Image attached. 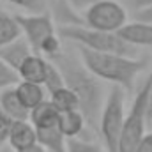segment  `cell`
<instances>
[{"label": "cell", "mask_w": 152, "mask_h": 152, "mask_svg": "<svg viewBox=\"0 0 152 152\" xmlns=\"http://www.w3.org/2000/svg\"><path fill=\"white\" fill-rule=\"evenodd\" d=\"M53 62L60 67L64 81L69 88L75 90V94L80 99V110L83 112L87 118V126L92 129H97L99 124V115L103 110L106 94L103 87V80H99L81 60L78 55H69L62 51L58 57L53 58Z\"/></svg>", "instance_id": "cell-1"}, {"label": "cell", "mask_w": 152, "mask_h": 152, "mask_svg": "<svg viewBox=\"0 0 152 152\" xmlns=\"http://www.w3.org/2000/svg\"><path fill=\"white\" fill-rule=\"evenodd\" d=\"M78 55L99 80L108 81L112 85H118L126 92H131L134 88L136 78L145 69V60L131 55L94 51L83 46H78Z\"/></svg>", "instance_id": "cell-2"}, {"label": "cell", "mask_w": 152, "mask_h": 152, "mask_svg": "<svg viewBox=\"0 0 152 152\" xmlns=\"http://www.w3.org/2000/svg\"><path fill=\"white\" fill-rule=\"evenodd\" d=\"M18 21L21 25L23 37L28 41L34 53H39L50 60L58 57L62 50V37L55 28L53 18L46 12H34V14H20Z\"/></svg>", "instance_id": "cell-3"}, {"label": "cell", "mask_w": 152, "mask_h": 152, "mask_svg": "<svg viewBox=\"0 0 152 152\" xmlns=\"http://www.w3.org/2000/svg\"><path fill=\"white\" fill-rule=\"evenodd\" d=\"M57 30L62 39L73 42L76 46H83L94 51H108V53H122V55L136 57V48L127 44L117 32L97 30V28L87 27L85 23L60 25Z\"/></svg>", "instance_id": "cell-4"}, {"label": "cell", "mask_w": 152, "mask_h": 152, "mask_svg": "<svg viewBox=\"0 0 152 152\" xmlns=\"http://www.w3.org/2000/svg\"><path fill=\"white\" fill-rule=\"evenodd\" d=\"M126 90L118 85H113L104 99L103 110L99 115V134L103 140V147L106 152H118V142L126 120Z\"/></svg>", "instance_id": "cell-5"}, {"label": "cell", "mask_w": 152, "mask_h": 152, "mask_svg": "<svg viewBox=\"0 0 152 152\" xmlns=\"http://www.w3.org/2000/svg\"><path fill=\"white\" fill-rule=\"evenodd\" d=\"M152 83V73L143 81L140 90L136 92L133 104L129 112L126 113L120 142H118V152H134L138 143L142 142L143 134L147 133V115H145V106H147V94Z\"/></svg>", "instance_id": "cell-6"}, {"label": "cell", "mask_w": 152, "mask_h": 152, "mask_svg": "<svg viewBox=\"0 0 152 152\" xmlns=\"http://www.w3.org/2000/svg\"><path fill=\"white\" fill-rule=\"evenodd\" d=\"M83 23L97 30L118 32L127 23V12L117 0H94L83 11Z\"/></svg>", "instance_id": "cell-7"}, {"label": "cell", "mask_w": 152, "mask_h": 152, "mask_svg": "<svg viewBox=\"0 0 152 152\" xmlns=\"http://www.w3.org/2000/svg\"><path fill=\"white\" fill-rule=\"evenodd\" d=\"M117 34L134 48H149L152 46V21L136 18V21H127Z\"/></svg>", "instance_id": "cell-8"}, {"label": "cell", "mask_w": 152, "mask_h": 152, "mask_svg": "<svg viewBox=\"0 0 152 152\" xmlns=\"http://www.w3.org/2000/svg\"><path fill=\"white\" fill-rule=\"evenodd\" d=\"M48 67H50V58H46L39 53H30L18 67V75L25 81H34V83L44 85Z\"/></svg>", "instance_id": "cell-9"}, {"label": "cell", "mask_w": 152, "mask_h": 152, "mask_svg": "<svg viewBox=\"0 0 152 152\" xmlns=\"http://www.w3.org/2000/svg\"><path fill=\"white\" fill-rule=\"evenodd\" d=\"M36 142H37V129L30 120H12L7 145H11L14 151H20Z\"/></svg>", "instance_id": "cell-10"}, {"label": "cell", "mask_w": 152, "mask_h": 152, "mask_svg": "<svg viewBox=\"0 0 152 152\" xmlns=\"http://www.w3.org/2000/svg\"><path fill=\"white\" fill-rule=\"evenodd\" d=\"M30 53H34V50H32V46L28 44V41L23 37V36L0 48V58L5 64H9L11 67H14L16 71H18V67L21 66V62Z\"/></svg>", "instance_id": "cell-11"}, {"label": "cell", "mask_w": 152, "mask_h": 152, "mask_svg": "<svg viewBox=\"0 0 152 152\" xmlns=\"http://www.w3.org/2000/svg\"><path fill=\"white\" fill-rule=\"evenodd\" d=\"M0 108L12 120H28V115H30V110L21 103L16 92V85L0 90Z\"/></svg>", "instance_id": "cell-12"}, {"label": "cell", "mask_w": 152, "mask_h": 152, "mask_svg": "<svg viewBox=\"0 0 152 152\" xmlns=\"http://www.w3.org/2000/svg\"><path fill=\"white\" fill-rule=\"evenodd\" d=\"M58 118H60V112L50 99H44L37 106H34L28 115V120L34 124L36 129H46V127L58 126Z\"/></svg>", "instance_id": "cell-13"}, {"label": "cell", "mask_w": 152, "mask_h": 152, "mask_svg": "<svg viewBox=\"0 0 152 152\" xmlns=\"http://www.w3.org/2000/svg\"><path fill=\"white\" fill-rule=\"evenodd\" d=\"M16 92H18L21 103L28 110H32L34 106H37L39 103H42L46 99V94H48V90L44 88V85L34 83V81H25V80H20L18 81Z\"/></svg>", "instance_id": "cell-14"}, {"label": "cell", "mask_w": 152, "mask_h": 152, "mask_svg": "<svg viewBox=\"0 0 152 152\" xmlns=\"http://www.w3.org/2000/svg\"><path fill=\"white\" fill-rule=\"evenodd\" d=\"M37 142L48 152H67V138L58 126L37 129Z\"/></svg>", "instance_id": "cell-15"}, {"label": "cell", "mask_w": 152, "mask_h": 152, "mask_svg": "<svg viewBox=\"0 0 152 152\" xmlns=\"http://www.w3.org/2000/svg\"><path fill=\"white\" fill-rule=\"evenodd\" d=\"M58 127L66 134V138H76L87 127V118L81 110L64 112L60 113V118H58Z\"/></svg>", "instance_id": "cell-16"}, {"label": "cell", "mask_w": 152, "mask_h": 152, "mask_svg": "<svg viewBox=\"0 0 152 152\" xmlns=\"http://www.w3.org/2000/svg\"><path fill=\"white\" fill-rule=\"evenodd\" d=\"M48 99L57 106V110L60 113L71 112V110H80V99H78V96L75 94V90L69 88L67 85H64V87L50 92V97Z\"/></svg>", "instance_id": "cell-17"}, {"label": "cell", "mask_w": 152, "mask_h": 152, "mask_svg": "<svg viewBox=\"0 0 152 152\" xmlns=\"http://www.w3.org/2000/svg\"><path fill=\"white\" fill-rule=\"evenodd\" d=\"M21 25L18 21V16H12L9 12L0 11V48L12 42L14 39L21 37Z\"/></svg>", "instance_id": "cell-18"}, {"label": "cell", "mask_w": 152, "mask_h": 152, "mask_svg": "<svg viewBox=\"0 0 152 152\" xmlns=\"http://www.w3.org/2000/svg\"><path fill=\"white\" fill-rule=\"evenodd\" d=\"M64 85H66V81H64V75H62L60 67H58L53 60H50L48 75H46V80H44V88H46L48 94H50V92H53V90L64 87Z\"/></svg>", "instance_id": "cell-19"}, {"label": "cell", "mask_w": 152, "mask_h": 152, "mask_svg": "<svg viewBox=\"0 0 152 152\" xmlns=\"http://www.w3.org/2000/svg\"><path fill=\"white\" fill-rule=\"evenodd\" d=\"M4 2L21 9L25 14L46 12V9H48V0H4Z\"/></svg>", "instance_id": "cell-20"}, {"label": "cell", "mask_w": 152, "mask_h": 152, "mask_svg": "<svg viewBox=\"0 0 152 152\" xmlns=\"http://www.w3.org/2000/svg\"><path fill=\"white\" fill-rule=\"evenodd\" d=\"M20 80H21V78L18 75V71H16L14 67H11L9 64H5V62L0 58V90L18 85Z\"/></svg>", "instance_id": "cell-21"}, {"label": "cell", "mask_w": 152, "mask_h": 152, "mask_svg": "<svg viewBox=\"0 0 152 152\" xmlns=\"http://www.w3.org/2000/svg\"><path fill=\"white\" fill-rule=\"evenodd\" d=\"M67 152H106L101 145L88 142V140H81V138H67Z\"/></svg>", "instance_id": "cell-22"}, {"label": "cell", "mask_w": 152, "mask_h": 152, "mask_svg": "<svg viewBox=\"0 0 152 152\" xmlns=\"http://www.w3.org/2000/svg\"><path fill=\"white\" fill-rule=\"evenodd\" d=\"M11 124H12V118L0 108V149H2L4 145H7V138H9Z\"/></svg>", "instance_id": "cell-23"}, {"label": "cell", "mask_w": 152, "mask_h": 152, "mask_svg": "<svg viewBox=\"0 0 152 152\" xmlns=\"http://www.w3.org/2000/svg\"><path fill=\"white\" fill-rule=\"evenodd\" d=\"M134 152H152V131L145 133Z\"/></svg>", "instance_id": "cell-24"}, {"label": "cell", "mask_w": 152, "mask_h": 152, "mask_svg": "<svg viewBox=\"0 0 152 152\" xmlns=\"http://www.w3.org/2000/svg\"><path fill=\"white\" fill-rule=\"evenodd\" d=\"M64 2H66V4H69L75 11H85V9H87L94 0H64Z\"/></svg>", "instance_id": "cell-25"}, {"label": "cell", "mask_w": 152, "mask_h": 152, "mask_svg": "<svg viewBox=\"0 0 152 152\" xmlns=\"http://www.w3.org/2000/svg\"><path fill=\"white\" fill-rule=\"evenodd\" d=\"M145 115H147V124L152 126V83L147 94V106H145Z\"/></svg>", "instance_id": "cell-26"}, {"label": "cell", "mask_w": 152, "mask_h": 152, "mask_svg": "<svg viewBox=\"0 0 152 152\" xmlns=\"http://www.w3.org/2000/svg\"><path fill=\"white\" fill-rule=\"evenodd\" d=\"M133 5H134L136 12H140V11L151 9L152 7V0H133Z\"/></svg>", "instance_id": "cell-27"}, {"label": "cell", "mask_w": 152, "mask_h": 152, "mask_svg": "<svg viewBox=\"0 0 152 152\" xmlns=\"http://www.w3.org/2000/svg\"><path fill=\"white\" fill-rule=\"evenodd\" d=\"M16 152H48L39 142H36V143H32V145H28V147H25V149H20V151Z\"/></svg>", "instance_id": "cell-28"}, {"label": "cell", "mask_w": 152, "mask_h": 152, "mask_svg": "<svg viewBox=\"0 0 152 152\" xmlns=\"http://www.w3.org/2000/svg\"><path fill=\"white\" fill-rule=\"evenodd\" d=\"M136 18H138V20H147V21H152V7H151V9H145V11L136 12Z\"/></svg>", "instance_id": "cell-29"}, {"label": "cell", "mask_w": 152, "mask_h": 152, "mask_svg": "<svg viewBox=\"0 0 152 152\" xmlns=\"http://www.w3.org/2000/svg\"><path fill=\"white\" fill-rule=\"evenodd\" d=\"M0 152H16V151H14V149H12L11 145H4V147L0 149Z\"/></svg>", "instance_id": "cell-30"}]
</instances>
